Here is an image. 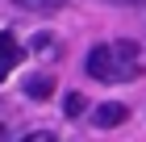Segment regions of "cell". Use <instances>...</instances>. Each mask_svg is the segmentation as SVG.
<instances>
[{"label": "cell", "instance_id": "cell-1", "mask_svg": "<svg viewBox=\"0 0 146 142\" xmlns=\"http://www.w3.org/2000/svg\"><path fill=\"white\" fill-rule=\"evenodd\" d=\"M84 71H88L96 84H117V59H113V46L100 42L84 55Z\"/></svg>", "mask_w": 146, "mask_h": 142}, {"label": "cell", "instance_id": "cell-8", "mask_svg": "<svg viewBox=\"0 0 146 142\" xmlns=\"http://www.w3.org/2000/svg\"><path fill=\"white\" fill-rule=\"evenodd\" d=\"M21 142H54V134H50V130H29Z\"/></svg>", "mask_w": 146, "mask_h": 142}, {"label": "cell", "instance_id": "cell-4", "mask_svg": "<svg viewBox=\"0 0 146 142\" xmlns=\"http://www.w3.org/2000/svg\"><path fill=\"white\" fill-rule=\"evenodd\" d=\"M21 59V46H17V38H13L9 29H0V79H9L13 63Z\"/></svg>", "mask_w": 146, "mask_h": 142}, {"label": "cell", "instance_id": "cell-9", "mask_svg": "<svg viewBox=\"0 0 146 142\" xmlns=\"http://www.w3.org/2000/svg\"><path fill=\"white\" fill-rule=\"evenodd\" d=\"M113 4H146V0H113Z\"/></svg>", "mask_w": 146, "mask_h": 142}, {"label": "cell", "instance_id": "cell-5", "mask_svg": "<svg viewBox=\"0 0 146 142\" xmlns=\"http://www.w3.org/2000/svg\"><path fill=\"white\" fill-rule=\"evenodd\" d=\"M25 92L34 100H46V96H54V71H38V75L25 79Z\"/></svg>", "mask_w": 146, "mask_h": 142}, {"label": "cell", "instance_id": "cell-2", "mask_svg": "<svg viewBox=\"0 0 146 142\" xmlns=\"http://www.w3.org/2000/svg\"><path fill=\"white\" fill-rule=\"evenodd\" d=\"M113 46V59H117V79H138L142 75V63H138V42H129V38H117Z\"/></svg>", "mask_w": 146, "mask_h": 142}, {"label": "cell", "instance_id": "cell-7", "mask_svg": "<svg viewBox=\"0 0 146 142\" xmlns=\"http://www.w3.org/2000/svg\"><path fill=\"white\" fill-rule=\"evenodd\" d=\"M63 113H67V117H79V113H84V96H79V92H67V96H63Z\"/></svg>", "mask_w": 146, "mask_h": 142}, {"label": "cell", "instance_id": "cell-3", "mask_svg": "<svg viewBox=\"0 0 146 142\" xmlns=\"http://www.w3.org/2000/svg\"><path fill=\"white\" fill-rule=\"evenodd\" d=\"M125 117H129V109H125V105H117V100H104V105H96V109H92V121H96L100 130H113V125H121Z\"/></svg>", "mask_w": 146, "mask_h": 142}, {"label": "cell", "instance_id": "cell-10", "mask_svg": "<svg viewBox=\"0 0 146 142\" xmlns=\"http://www.w3.org/2000/svg\"><path fill=\"white\" fill-rule=\"evenodd\" d=\"M0 142H4V130H0Z\"/></svg>", "mask_w": 146, "mask_h": 142}, {"label": "cell", "instance_id": "cell-6", "mask_svg": "<svg viewBox=\"0 0 146 142\" xmlns=\"http://www.w3.org/2000/svg\"><path fill=\"white\" fill-rule=\"evenodd\" d=\"M17 9H25V13H54V9H63L67 0H13Z\"/></svg>", "mask_w": 146, "mask_h": 142}]
</instances>
